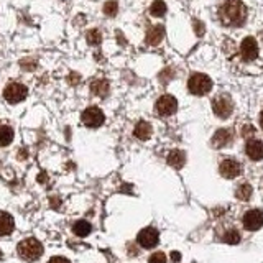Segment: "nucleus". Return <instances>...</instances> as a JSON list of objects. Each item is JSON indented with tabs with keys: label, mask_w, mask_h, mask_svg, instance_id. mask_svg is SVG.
<instances>
[{
	"label": "nucleus",
	"mask_w": 263,
	"mask_h": 263,
	"mask_svg": "<svg viewBox=\"0 0 263 263\" xmlns=\"http://www.w3.org/2000/svg\"><path fill=\"white\" fill-rule=\"evenodd\" d=\"M219 15L222 23L227 25V27H240L245 22L247 8L240 0H226L220 7Z\"/></svg>",
	"instance_id": "obj_1"
},
{
	"label": "nucleus",
	"mask_w": 263,
	"mask_h": 263,
	"mask_svg": "<svg viewBox=\"0 0 263 263\" xmlns=\"http://www.w3.org/2000/svg\"><path fill=\"white\" fill-rule=\"evenodd\" d=\"M43 253V245H41L36 238H27V240H22L18 243V255L25 260H36L41 257Z\"/></svg>",
	"instance_id": "obj_2"
},
{
	"label": "nucleus",
	"mask_w": 263,
	"mask_h": 263,
	"mask_svg": "<svg viewBox=\"0 0 263 263\" xmlns=\"http://www.w3.org/2000/svg\"><path fill=\"white\" fill-rule=\"evenodd\" d=\"M187 89H189V92L194 96H204L212 89V81L205 76V74L197 72V74H193L191 79L187 81Z\"/></svg>",
	"instance_id": "obj_3"
},
{
	"label": "nucleus",
	"mask_w": 263,
	"mask_h": 263,
	"mask_svg": "<svg viewBox=\"0 0 263 263\" xmlns=\"http://www.w3.org/2000/svg\"><path fill=\"white\" fill-rule=\"evenodd\" d=\"M212 110H214V114H216L219 119L230 117V114H232V110H234L232 99H230L229 96H226V94L217 96L212 101Z\"/></svg>",
	"instance_id": "obj_4"
},
{
	"label": "nucleus",
	"mask_w": 263,
	"mask_h": 263,
	"mask_svg": "<svg viewBox=\"0 0 263 263\" xmlns=\"http://www.w3.org/2000/svg\"><path fill=\"white\" fill-rule=\"evenodd\" d=\"M28 90L23 84L20 82H12V84H8L4 90V97L8 104H18L22 102L25 97H27Z\"/></svg>",
	"instance_id": "obj_5"
},
{
	"label": "nucleus",
	"mask_w": 263,
	"mask_h": 263,
	"mask_svg": "<svg viewBox=\"0 0 263 263\" xmlns=\"http://www.w3.org/2000/svg\"><path fill=\"white\" fill-rule=\"evenodd\" d=\"M176 107H178V102L176 99L173 96H161L158 101H156V114L161 115V117H170L176 112Z\"/></svg>",
	"instance_id": "obj_6"
},
{
	"label": "nucleus",
	"mask_w": 263,
	"mask_h": 263,
	"mask_svg": "<svg viewBox=\"0 0 263 263\" xmlns=\"http://www.w3.org/2000/svg\"><path fill=\"white\" fill-rule=\"evenodd\" d=\"M82 123L86 127L90 128H96V127H101L104 123V114L99 107H89L84 112H82Z\"/></svg>",
	"instance_id": "obj_7"
},
{
	"label": "nucleus",
	"mask_w": 263,
	"mask_h": 263,
	"mask_svg": "<svg viewBox=\"0 0 263 263\" xmlns=\"http://www.w3.org/2000/svg\"><path fill=\"white\" fill-rule=\"evenodd\" d=\"M137 240L140 245L143 247V249H153V247H156V243H158V240H160V234L156 229L146 227L143 230H140Z\"/></svg>",
	"instance_id": "obj_8"
},
{
	"label": "nucleus",
	"mask_w": 263,
	"mask_h": 263,
	"mask_svg": "<svg viewBox=\"0 0 263 263\" xmlns=\"http://www.w3.org/2000/svg\"><path fill=\"white\" fill-rule=\"evenodd\" d=\"M219 171H220V175L227 178V179H234L237 178L238 175H242V164L232 160V158H227L220 163V166H219Z\"/></svg>",
	"instance_id": "obj_9"
},
{
	"label": "nucleus",
	"mask_w": 263,
	"mask_h": 263,
	"mask_svg": "<svg viewBox=\"0 0 263 263\" xmlns=\"http://www.w3.org/2000/svg\"><path fill=\"white\" fill-rule=\"evenodd\" d=\"M263 226V211L252 209L243 216V227L247 230H258Z\"/></svg>",
	"instance_id": "obj_10"
},
{
	"label": "nucleus",
	"mask_w": 263,
	"mask_h": 263,
	"mask_svg": "<svg viewBox=\"0 0 263 263\" xmlns=\"http://www.w3.org/2000/svg\"><path fill=\"white\" fill-rule=\"evenodd\" d=\"M240 53H242V58L245 61H253L255 58L258 56V45L257 41H255L252 36L245 38L240 45Z\"/></svg>",
	"instance_id": "obj_11"
},
{
	"label": "nucleus",
	"mask_w": 263,
	"mask_h": 263,
	"mask_svg": "<svg viewBox=\"0 0 263 263\" xmlns=\"http://www.w3.org/2000/svg\"><path fill=\"white\" fill-rule=\"evenodd\" d=\"M245 153L250 160L253 161H260L263 160V142L261 140H249L245 146Z\"/></svg>",
	"instance_id": "obj_12"
},
{
	"label": "nucleus",
	"mask_w": 263,
	"mask_h": 263,
	"mask_svg": "<svg viewBox=\"0 0 263 263\" xmlns=\"http://www.w3.org/2000/svg\"><path fill=\"white\" fill-rule=\"evenodd\" d=\"M230 142H232V132L226 130V128L217 130L212 137V145L216 148H224V146L230 145Z\"/></svg>",
	"instance_id": "obj_13"
},
{
	"label": "nucleus",
	"mask_w": 263,
	"mask_h": 263,
	"mask_svg": "<svg viewBox=\"0 0 263 263\" xmlns=\"http://www.w3.org/2000/svg\"><path fill=\"white\" fill-rule=\"evenodd\" d=\"M164 36V28L161 27V25H156V27H153L152 30H148L146 33V45H152V46H156L161 43V40Z\"/></svg>",
	"instance_id": "obj_14"
},
{
	"label": "nucleus",
	"mask_w": 263,
	"mask_h": 263,
	"mask_svg": "<svg viewBox=\"0 0 263 263\" xmlns=\"http://www.w3.org/2000/svg\"><path fill=\"white\" fill-rule=\"evenodd\" d=\"M184 163H186V155L184 152H181V150H173L170 155H168V164L170 166H173L175 170H181L184 166Z\"/></svg>",
	"instance_id": "obj_15"
},
{
	"label": "nucleus",
	"mask_w": 263,
	"mask_h": 263,
	"mask_svg": "<svg viewBox=\"0 0 263 263\" xmlns=\"http://www.w3.org/2000/svg\"><path fill=\"white\" fill-rule=\"evenodd\" d=\"M13 219L8 212L0 211V235H8L13 230Z\"/></svg>",
	"instance_id": "obj_16"
},
{
	"label": "nucleus",
	"mask_w": 263,
	"mask_h": 263,
	"mask_svg": "<svg viewBox=\"0 0 263 263\" xmlns=\"http://www.w3.org/2000/svg\"><path fill=\"white\" fill-rule=\"evenodd\" d=\"M135 137L138 140H148L152 137V125L148 122H138L135 127Z\"/></svg>",
	"instance_id": "obj_17"
},
{
	"label": "nucleus",
	"mask_w": 263,
	"mask_h": 263,
	"mask_svg": "<svg viewBox=\"0 0 263 263\" xmlns=\"http://www.w3.org/2000/svg\"><path fill=\"white\" fill-rule=\"evenodd\" d=\"M90 90L99 96V97H105L109 94V82L107 81H94L92 84H90Z\"/></svg>",
	"instance_id": "obj_18"
},
{
	"label": "nucleus",
	"mask_w": 263,
	"mask_h": 263,
	"mask_svg": "<svg viewBox=\"0 0 263 263\" xmlns=\"http://www.w3.org/2000/svg\"><path fill=\"white\" fill-rule=\"evenodd\" d=\"M13 140V130L8 125H2L0 127V146H7L10 145Z\"/></svg>",
	"instance_id": "obj_19"
},
{
	"label": "nucleus",
	"mask_w": 263,
	"mask_h": 263,
	"mask_svg": "<svg viewBox=\"0 0 263 263\" xmlns=\"http://www.w3.org/2000/svg\"><path fill=\"white\" fill-rule=\"evenodd\" d=\"M90 224L87 220H79V222H76L74 224V227H72V232L76 234L78 237H87L89 235V232H90Z\"/></svg>",
	"instance_id": "obj_20"
},
{
	"label": "nucleus",
	"mask_w": 263,
	"mask_h": 263,
	"mask_svg": "<svg viewBox=\"0 0 263 263\" xmlns=\"http://www.w3.org/2000/svg\"><path fill=\"white\" fill-rule=\"evenodd\" d=\"M252 193H253V189L250 184H240L235 189V197L240 201H249L252 197Z\"/></svg>",
	"instance_id": "obj_21"
},
{
	"label": "nucleus",
	"mask_w": 263,
	"mask_h": 263,
	"mask_svg": "<svg viewBox=\"0 0 263 263\" xmlns=\"http://www.w3.org/2000/svg\"><path fill=\"white\" fill-rule=\"evenodd\" d=\"M164 12H166V5H164L163 0H155L150 7V13L153 16H161V15H164Z\"/></svg>",
	"instance_id": "obj_22"
},
{
	"label": "nucleus",
	"mask_w": 263,
	"mask_h": 263,
	"mask_svg": "<svg viewBox=\"0 0 263 263\" xmlns=\"http://www.w3.org/2000/svg\"><path fill=\"white\" fill-rule=\"evenodd\" d=\"M224 240L229 245H237L238 242H240V234H238L237 230H229V232L224 235Z\"/></svg>",
	"instance_id": "obj_23"
},
{
	"label": "nucleus",
	"mask_w": 263,
	"mask_h": 263,
	"mask_svg": "<svg viewBox=\"0 0 263 263\" xmlns=\"http://www.w3.org/2000/svg\"><path fill=\"white\" fill-rule=\"evenodd\" d=\"M102 41V36H101V31L99 30H90L87 33V43L89 45H99Z\"/></svg>",
	"instance_id": "obj_24"
},
{
	"label": "nucleus",
	"mask_w": 263,
	"mask_h": 263,
	"mask_svg": "<svg viewBox=\"0 0 263 263\" xmlns=\"http://www.w3.org/2000/svg\"><path fill=\"white\" fill-rule=\"evenodd\" d=\"M117 10H119L117 2H107V4L104 5V13H105V15H109V16L117 15Z\"/></svg>",
	"instance_id": "obj_25"
},
{
	"label": "nucleus",
	"mask_w": 263,
	"mask_h": 263,
	"mask_svg": "<svg viewBox=\"0 0 263 263\" xmlns=\"http://www.w3.org/2000/svg\"><path fill=\"white\" fill-rule=\"evenodd\" d=\"M148 263H166V257H164V253L156 252L152 255L150 258H148Z\"/></svg>",
	"instance_id": "obj_26"
},
{
	"label": "nucleus",
	"mask_w": 263,
	"mask_h": 263,
	"mask_svg": "<svg viewBox=\"0 0 263 263\" xmlns=\"http://www.w3.org/2000/svg\"><path fill=\"white\" fill-rule=\"evenodd\" d=\"M194 27H196V33H197V35L202 36V35H204V25L199 23L197 20H194Z\"/></svg>",
	"instance_id": "obj_27"
},
{
	"label": "nucleus",
	"mask_w": 263,
	"mask_h": 263,
	"mask_svg": "<svg viewBox=\"0 0 263 263\" xmlns=\"http://www.w3.org/2000/svg\"><path fill=\"white\" fill-rule=\"evenodd\" d=\"M255 134V128L253 127H250V125H247L245 128H243V137L245 138H249L250 135H253Z\"/></svg>",
	"instance_id": "obj_28"
},
{
	"label": "nucleus",
	"mask_w": 263,
	"mask_h": 263,
	"mask_svg": "<svg viewBox=\"0 0 263 263\" xmlns=\"http://www.w3.org/2000/svg\"><path fill=\"white\" fill-rule=\"evenodd\" d=\"M48 263H71L68 258H64V257H54V258H51Z\"/></svg>",
	"instance_id": "obj_29"
},
{
	"label": "nucleus",
	"mask_w": 263,
	"mask_h": 263,
	"mask_svg": "<svg viewBox=\"0 0 263 263\" xmlns=\"http://www.w3.org/2000/svg\"><path fill=\"white\" fill-rule=\"evenodd\" d=\"M171 260L178 263V261L181 260V253H179V252H173V253H171Z\"/></svg>",
	"instance_id": "obj_30"
},
{
	"label": "nucleus",
	"mask_w": 263,
	"mask_h": 263,
	"mask_svg": "<svg viewBox=\"0 0 263 263\" xmlns=\"http://www.w3.org/2000/svg\"><path fill=\"white\" fill-rule=\"evenodd\" d=\"M260 127L263 128V112H261V115H260Z\"/></svg>",
	"instance_id": "obj_31"
},
{
	"label": "nucleus",
	"mask_w": 263,
	"mask_h": 263,
	"mask_svg": "<svg viewBox=\"0 0 263 263\" xmlns=\"http://www.w3.org/2000/svg\"><path fill=\"white\" fill-rule=\"evenodd\" d=\"M0 258H2V252H0Z\"/></svg>",
	"instance_id": "obj_32"
}]
</instances>
